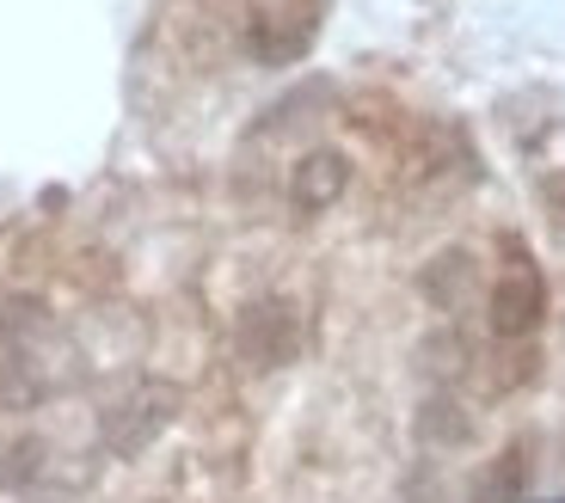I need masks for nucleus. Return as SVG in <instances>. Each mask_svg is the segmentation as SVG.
Returning a JSON list of instances; mask_svg holds the SVG:
<instances>
[{
    "label": "nucleus",
    "instance_id": "0eeeda50",
    "mask_svg": "<svg viewBox=\"0 0 565 503\" xmlns=\"http://www.w3.org/2000/svg\"><path fill=\"white\" fill-rule=\"evenodd\" d=\"M535 375H541V350L523 338V344H504V363H498L492 387H498V393H516V387H529Z\"/></svg>",
    "mask_w": 565,
    "mask_h": 503
},
{
    "label": "nucleus",
    "instance_id": "f257e3e1",
    "mask_svg": "<svg viewBox=\"0 0 565 503\" xmlns=\"http://www.w3.org/2000/svg\"><path fill=\"white\" fill-rule=\"evenodd\" d=\"M179 406H184V393L172 381H136L129 393H117L111 411L99 418V442L111 448L117 461H136V454H148L172 430Z\"/></svg>",
    "mask_w": 565,
    "mask_h": 503
},
{
    "label": "nucleus",
    "instance_id": "7ed1b4c3",
    "mask_svg": "<svg viewBox=\"0 0 565 503\" xmlns=\"http://www.w3.org/2000/svg\"><path fill=\"white\" fill-rule=\"evenodd\" d=\"M234 350H241L246 368H282V363H296V350H301V313H296V301L265 295V301L241 308V320H234Z\"/></svg>",
    "mask_w": 565,
    "mask_h": 503
},
{
    "label": "nucleus",
    "instance_id": "6e6552de",
    "mask_svg": "<svg viewBox=\"0 0 565 503\" xmlns=\"http://www.w3.org/2000/svg\"><path fill=\"white\" fill-rule=\"evenodd\" d=\"M38 473H43V448L38 442H25V436H19V442H0V485L7 491L31 485Z\"/></svg>",
    "mask_w": 565,
    "mask_h": 503
},
{
    "label": "nucleus",
    "instance_id": "39448f33",
    "mask_svg": "<svg viewBox=\"0 0 565 503\" xmlns=\"http://www.w3.org/2000/svg\"><path fill=\"white\" fill-rule=\"evenodd\" d=\"M418 289H424V301H430L437 313H455L467 295L480 289L473 252H443V258H430V265H424V277H418Z\"/></svg>",
    "mask_w": 565,
    "mask_h": 503
},
{
    "label": "nucleus",
    "instance_id": "f03ea898",
    "mask_svg": "<svg viewBox=\"0 0 565 503\" xmlns=\"http://www.w3.org/2000/svg\"><path fill=\"white\" fill-rule=\"evenodd\" d=\"M486 320H492L498 344H523L547 320V277H541V265L523 246L504 252V270H498L492 295H486Z\"/></svg>",
    "mask_w": 565,
    "mask_h": 503
},
{
    "label": "nucleus",
    "instance_id": "1a4fd4ad",
    "mask_svg": "<svg viewBox=\"0 0 565 503\" xmlns=\"http://www.w3.org/2000/svg\"><path fill=\"white\" fill-rule=\"evenodd\" d=\"M516 485H523V448H510V454H498V467H492V485H486V491H492V503H498L504 491L516 497Z\"/></svg>",
    "mask_w": 565,
    "mask_h": 503
},
{
    "label": "nucleus",
    "instance_id": "423d86ee",
    "mask_svg": "<svg viewBox=\"0 0 565 503\" xmlns=\"http://www.w3.org/2000/svg\"><path fill=\"white\" fill-rule=\"evenodd\" d=\"M467 436H473V418H467V406L455 399V393H430L418 411V442L430 448H461Z\"/></svg>",
    "mask_w": 565,
    "mask_h": 503
},
{
    "label": "nucleus",
    "instance_id": "20e7f679",
    "mask_svg": "<svg viewBox=\"0 0 565 503\" xmlns=\"http://www.w3.org/2000/svg\"><path fill=\"white\" fill-rule=\"evenodd\" d=\"M344 184H351V160L332 154V148H313V154H301L296 172H289V203H296L301 215H320L344 196Z\"/></svg>",
    "mask_w": 565,
    "mask_h": 503
}]
</instances>
